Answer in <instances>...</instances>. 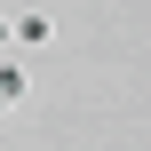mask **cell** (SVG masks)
Here are the masks:
<instances>
[{
	"label": "cell",
	"mask_w": 151,
	"mask_h": 151,
	"mask_svg": "<svg viewBox=\"0 0 151 151\" xmlns=\"http://www.w3.org/2000/svg\"><path fill=\"white\" fill-rule=\"evenodd\" d=\"M8 40H24V48H48V40H56V24H48L40 8H24V16H8Z\"/></svg>",
	"instance_id": "cell-1"
},
{
	"label": "cell",
	"mask_w": 151,
	"mask_h": 151,
	"mask_svg": "<svg viewBox=\"0 0 151 151\" xmlns=\"http://www.w3.org/2000/svg\"><path fill=\"white\" fill-rule=\"evenodd\" d=\"M24 96H32V72L8 56V64H0V104H24Z\"/></svg>",
	"instance_id": "cell-2"
},
{
	"label": "cell",
	"mask_w": 151,
	"mask_h": 151,
	"mask_svg": "<svg viewBox=\"0 0 151 151\" xmlns=\"http://www.w3.org/2000/svg\"><path fill=\"white\" fill-rule=\"evenodd\" d=\"M0 48H8V8H0Z\"/></svg>",
	"instance_id": "cell-3"
},
{
	"label": "cell",
	"mask_w": 151,
	"mask_h": 151,
	"mask_svg": "<svg viewBox=\"0 0 151 151\" xmlns=\"http://www.w3.org/2000/svg\"><path fill=\"white\" fill-rule=\"evenodd\" d=\"M0 111H8V104H0Z\"/></svg>",
	"instance_id": "cell-4"
}]
</instances>
